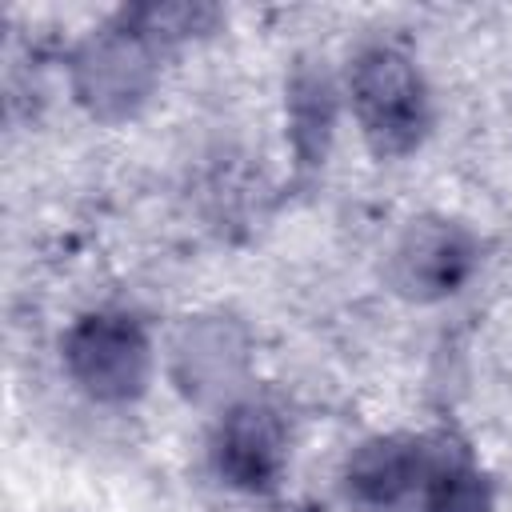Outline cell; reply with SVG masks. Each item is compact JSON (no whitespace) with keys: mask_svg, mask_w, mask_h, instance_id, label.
Instances as JSON below:
<instances>
[{"mask_svg":"<svg viewBox=\"0 0 512 512\" xmlns=\"http://www.w3.org/2000/svg\"><path fill=\"white\" fill-rule=\"evenodd\" d=\"M256 412H248V420H236L228 440H224V452H228V468L248 480V484H260L268 476V460H272V448H276V436L264 420H252Z\"/></svg>","mask_w":512,"mask_h":512,"instance_id":"cell-1","label":"cell"}]
</instances>
